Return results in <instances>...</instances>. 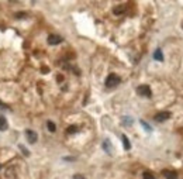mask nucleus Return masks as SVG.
Listing matches in <instances>:
<instances>
[{"label":"nucleus","mask_w":183,"mask_h":179,"mask_svg":"<svg viewBox=\"0 0 183 179\" xmlns=\"http://www.w3.org/2000/svg\"><path fill=\"white\" fill-rule=\"evenodd\" d=\"M120 82H121V79H120L118 76L111 73V75H109L107 79H106V88H116Z\"/></svg>","instance_id":"1"},{"label":"nucleus","mask_w":183,"mask_h":179,"mask_svg":"<svg viewBox=\"0 0 183 179\" xmlns=\"http://www.w3.org/2000/svg\"><path fill=\"white\" fill-rule=\"evenodd\" d=\"M137 92H138V95H141V96H145V98H151V96H152L151 89H149V86H147V85H142V86H140V88L137 89Z\"/></svg>","instance_id":"2"},{"label":"nucleus","mask_w":183,"mask_h":179,"mask_svg":"<svg viewBox=\"0 0 183 179\" xmlns=\"http://www.w3.org/2000/svg\"><path fill=\"white\" fill-rule=\"evenodd\" d=\"M169 117H170V113H169V112H159V113H156L154 116L155 121H158V123L165 121V120H168Z\"/></svg>","instance_id":"3"},{"label":"nucleus","mask_w":183,"mask_h":179,"mask_svg":"<svg viewBox=\"0 0 183 179\" xmlns=\"http://www.w3.org/2000/svg\"><path fill=\"white\" fill-rule=\"evenodd\" d=\"M61 42H62V37H61V35L51 34V35L48 37V44H49V45H58V44H61Z\"/></svg>","instance_id":"4"},{"label":"nucleus","mask_w":183,"mask_h":179,"mask_svg":"<svg viewBox=\"0 0 183 179\" xmlns=\"http://www.w3.org/2000/svg\"><path fill=\"white\" fill-rule=\"evenodd\" d=\"M25 137L28 140V142L30 144H34V142H37V138H38V135H37V133L32 130H27L25 131Z\"/></svg>","instance_id":"5"},{"label":"nucleus","mask_w":183,"mask_h":179,"mask_svg":"<svg viewBox=\"0 0 183 179\" xmlns=\"http://www.w3.org/2000/svg\"><path fill=\"white\" fill-rule=\"evenodd\" d=\"M162 175H163L166 179H177V172H176V171L165 169V171H162Z\"/></svg>","instance_id":"6"},{"label":"nucleus","mask_w":183,"mask_h":179,"mask_svg":"<svg viewBox=\"0 0 183 179\" xmlns=\"http://www.w3.org/2000/svg\"><path fill=\"white\" fill-rule=\"evenodd\" d=\"M110 145H111V144H110V140H104L103 141V148L107 154H111V147Z\"/></svg>","instance_id":"7"},{"label":"nucleus","mask_w":183,"mask_h":179,"mask_svg":"<svg viewBox=\"0 0 183 179\" xmlns=\"http://www.w3.org/2000/svg\"><path fill=\"white\" fill-rule=\"evenodd\" d=\"M154 58H155L156 61H163V55H162V51H161L159 48L154 52Z\"/></svg>","instance_id":"8"},{"label":"nucleus","mask_w":183,"mask_h":179,"mask_svg":"<svg viewBox=\"0 0 183 179\" xmlns=\"http://www.w3.org/2000/svg\"><path fill=\"white\" fill-rule=\"evenodd\" d=\"M6 128H7V121L3 116H0V131L6 130Z\"/></svg>","instance_id":"9"},{"label":"nucleus","mask_w":183,"mask_h":179,"mask_svg":"<svg viewBox=\"0 0 183 179\" xmlns=\"http://www.w3.org/2000/svg\"><path fill=\"white\" fill-rule=\"evenodd\" d=\"M121 140H123L124 148H126V150H130V148H131V144H130V141H128L127 137H126V135H121Z\"/></svg>","instance_id":"10"},{"label":"nucleus","mask_w":183,"mask_h":179,"mask_svg":"<svg viewBox=\"0 0 183 179\" xmlns=\"http://www.w3.org/2000/svg\"><path fill=\"white\" fill-rule=\"evenodd\" d=\"M47 127H48V130L51 131V133H55V130H56V126H55V123H52V121H48V123H47Z\"/></svg>","instance_id":"11"},{"label":"nucleus","mask_w":183,"mask_h":179,"mask_svg":"<svg viewBox=\"0 0 183 179\" xmlns=\"http://www.w3.org/2000/svg\"><path fill=\"white\" fill-rule=\"evenodd\" d=\"M142 178L144 179H155V176H154V173L149 171H145L144 172V175H142Z\"/></svg>","instance_id":"12"},{"label":"nucleus","mask_w":183,"mask_h":179,"mask_svg":"<svg viewBox=\"0 0 183 179\" xmlns=\"http://www.w3.org/2000/svg\"><path fill=\"white\" fill-rule=\"evenodd\" d=\"M78 131V127L76 126H69L68 128H66V134H73V133H76Z\"/></svg>","instance_id":"13"},{"label":"nucleus","mask_w":183,"mask_h":179,"mask_svg":"<svg viewBox=\"0 0 183 179\" xmlns=\"http://www.w3.org/2000/svg\"><path fill=\"white\" fill-rule=\"evenodd\" d=\"M123 124L124 126H131L133 124V119L131 117H123Z\"/></svg>","instance_id":"14"},{"label":"nucleus","mask_w":183,"mask_h":179,"mask_svg":"<svg viewBox=\"0 0 183 179\" xmlns=\"http://www.w3.org/2000/svg\"><path fill=\"white\" fill-rule=\"evenodd\" d=\"M141 126H142V127H144V128H145L147 131H152V127H151V126H148V124H147L145 121H142V120H141Z\"/></svg>","instance_id":"15"},{"label":"nucleus","mask_w":183,"mask_h":179,"mask_svg":"<svg viewBox=\"0 0 183 179\" xmlns=\"http://www.w3.org/2000/svg\"><path fill=\"white\" fill-rule=\"evenodd\" d=\"M18 148H20V150L23 151V154L25 155V157H28V155H30V152H28V150H25V148H24V145H21V144H20V145H18Z\"/></svg>","instance_id":"16"},{"label":"nucleus","mask_w":183,"mask_h":179,"mask_svg":"<svg viewBox=\"0 0 183 179\" xmlns=\"http://www.w3.org/2000/svg\"><path fill=\"white\" fill-rule=\"evenodd\" d=\"M124 13V7H116L114 8V14H121Z\"/></svg>","instance_id":"17"},{"label":"nucleus","mask_w":183,"mask_h":179,"mask_svg":"<svg viewBox=\"0 0 183 179\" xmlns=\"http://www.w3.org/2000/svg\"><path fill=\"white\" fill-rule=\"evenodd\" d=\"M73 179H85V176H83V175H79V173H76V175L73 176Z\"/></svg>","instance_id":"18"},{"label":"nucleus","mask_w":183,"mask_h":179,"mask_svg":"<svg viewBox=\"0 0 183 179\" xmlns=\"http://www.w3.org/2000/svg\"><path fill=\"white\" fill-rule=\"evenodd\" d=\"M0 109H3V110H6V109H8V107L6 106V105H3V103L0 102Z\"/></svg>","instance_id":"19"}]
</instances>
